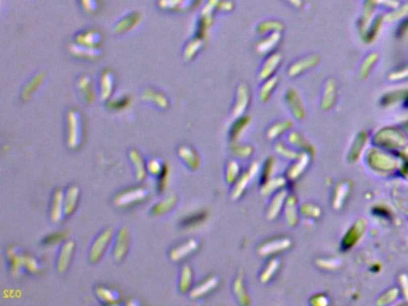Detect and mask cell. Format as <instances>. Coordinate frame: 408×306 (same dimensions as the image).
Here are the masks:
<instances>
[{
    "label": "cell",
    "mask_w": 408,
    "mask_h": 306,
    "mask_svg": "<svg viewBox=\"0 0 408 306\" xmlns=\"http://www.w3.org/2000/svg\"><path fill=\"white\" fill-rule=\"evenodd\" d=\"M232 292L235 298H236L237 302L240 305L247 306L250 304V298L248 292H247L246 285H244V279H243V272L241 270L239 273V275L236 276V279L234 280V285H232Z\"/></svg>",
    "instance_id": "obj_23"
},
{
    "label": "cell",
    "mask_w": 408,
    "mask_h": 306,
    "mask_svg": "<svg viewBox=\"0 0 408 306\" xmlns=\"http://www.w3.org/2000/svg\"><path fill=\"white\" fill-rule=\"evenodd\" d=\"M282 186H284V180H282L281 177L269 178V180L265 181L262 183V187H261L262 195H268V194L273 193V191L279 189V188Z\"/></svg>",
    "instance_id": "obj_39"
},
{
    "label": "cell",
    "mask_w": 408,
    "mask_h": 306,
    "mask_svg": "<svg viewBox=\"0 0 408 306\" xmlns=\"http://www.w3.org/2000/svg\"><path fill=\"white\" fill-rule=\"evenodd\" d=\"M290 124H291V122H288V121H285V122H278V123L273 124L271 128L267 130V138L271 139V140L278 138V136L280 135V134H282L285 132V130L288 129Z\"/></svg>",
    "instance_id": "obj_43"
},
{
    "label": "cell",
    "mask_w": 408,
    "mask_h": 306,
    "mask_svg": "<svg viewBox=\"0 0 408 306\" xmlns=\"http://www.w3.org/2000/svg\"><path fill=\"white\" fill-rule=\"evenodd\" d=\"M199 245H200V243H199L197 239H188V241L176 245V247L170 250V260L172 262H180V261L185 260V258L191 256V255L197 253Z\"/></svg>",
    "instance_id": "obj_10"
},
{
    "label": "cell",
    "mask_w": 408,
    "mask_h": 306,
    "mask_svg": "<svg viewBox=\"0 0 408 306\" xmlns=\"http://www.w3.org/2000/svg\"><path fill=\"white\" fill-rule=\"evenodd\" d=\"M275 84H277V78H271L268 79L267 82L265 83V85L262 86L261 90H260V100L262 102H266L271 96L272 91L274 90Z\"/></svg>",
    "instance_id": "obj_46"
},
{
    "label": "cell",
    "mask_w": 408,
    "mask_h": 306,
    "mask_svg": "<svg viewBox=\"0 0 408 306\" xmlns=\"http://www.w3.org/2000/svg\"><path fill=\"white\" fill-rule=\"evenodd\" d=\"M193 282H194V272L193 268L189 264H183L180 270V279H179V291L180 293L191 292L193 288Z\"/></svg>",
    "instance_id": "obj_24"
},
{
    "label": "cell",
    "mask_w": 408,
    "mask_h": 306,
    "mask_svg": "<svg viewBox=\"0 0 408 306\" xmlns=\"http://www.w3.org/2000/svg\"><path fill=\"white\" fill-rule=\"evenodd\" d=\"M290 245L291 241L288 238H275L260 245L258 248V254L262 257L272 256V255L286 250Z\"/></svg>",
    "instance_id": "obj_13"
},
{
    "label": "cell",
    "mask_w": 408,
    "mask_h": 306,
    "mask_svg": "<svg viewBox=\"0 0 408 306\" xmlns=\"http://www.w3.org/2000/svg\"><path fill=\"white\" fill-rule=\"evenodd\" d=\"M370 155V164L376 170L380 171H393L396 168V161H394L390 156L383 155L382 152H371Z\"/></svg>",
    "instance_id": "obj_21"
},
{
    "label": "cell",
    "mask_w": 408,
    "mask_h": 306,
    "mask_svg": "<svg viewBox=\"0 0 408 306\" xmlns=\"http://www.w3.org/2000/svg\"><path fill=\"white\" fill-rule=\"evenodd\" d=\"M285 215L286 220L290 225H295L297 222V216H296V200L294 196L288 197L286 202V208H285Z\"/></svg>",
    "instance_id": "obj_44"
},
{
    "label": "cell",
    "mask_w": 408,
    "mask_h": 306,
    "mask_svg": "<svg viewBox=\"0 0 408 306\" xmlns=\"http://www.w3.org/2000/svg\"><path fill=\"white\" fill-rule=\"evenodd\" d=\"M114 238V230L107 227L97 236L95 242L92 243L89 251V261L91 263H98L104 256L105 251L108 250L109 245Z\"/></svg>",
    "instance_id": "obj_3"
},
{
    "label": "cell",
    "mask_w": 408,
    "mask_h": 306,
    "mask_svg": "<svg viewBox=\"0 0 408 306\" xmlns=\"http://www.w3.org/2000/svg\"><path fill=\"white\" fill-rule=\"evenodd\" d=\"M75 251H76V242L75 241H72V239H67V241L64 242V244L61 245V248H60L59 255H57V260H56L57 273L65 274L67 270H69L71 263H72Z\"/></svg>",
    "instance_id": "obj_6"
},
{
    "label": "cell",
    "mask_w": 408,
    "mask_h": 306,
    "mask_svg": "<svg viewBox=\"0 0 408 306\" xmlns=\"http://www.w3.org/2000/svg\"><path fill=\"white\" fill-rule=\"evenodd\" d=\"M230 151L232 152V155L235 156V157H237L240 159H247L253 155L254 148L252 145H248V143L242 145V143H239V142H231Z\"/></svg>",
    "instance_id": "obj_36"
},
{
    "label": "cell",
    "mask_w": 408,
    "mask_h": 306,
    "mask_svg": "<svg viewBox=\"0 0 408 306\" xmlns=\"http://www.w3.org/2000/svg\"><path fill=\"white\" fill-rule=\"evenodd\" d=\"M77 90L85 104L92 105L96 102V91L94 88V82L90 78V75H80L77 81Z\"/></svg>",
    "instance_id": "obj_11"
},
{
    "label": "cell",
    "mask_w": 408,
    "mask_h": 306,
    "mask_svg": "<svg viewBox=\"0 0 408 306\" xmlns=\"http://www.w3.org/2000/svg\"><path fill=\"white\" fill-rule=\"evenodd\" d=\"M346 187H347V184H341V186L338 187V190H336V193H335V201H334V202H335L336 208H339V207L341 206V203L343 202V200H345L346 194L343 195L342 191L346 189Z\"/></svg>",
    "instance_id": "obj_51"
},
{
    "label": "cell",
    "mask_w": 408,
    "mask_h": 306,
    "mask_svg": "<svg viewBox=\"0 0 408 306\" xmlns=\"http://www.w3.org/2000/svg\"><path fill=\"white\" fill-rule=\"evenodd\" d=\"M131 248V234L127 226H122L115 236L113 256L116 262H121L126 258Z\"/></svg>",
    "instance_id": "obj_4"
},
{
    "label": "cell",
    "mask_w": 408,
    "mask_h": 306,
    "mask_svg": "<svg viewBox=\"0 0 408 306\" xmlns=\"http://www.w3.org/2000/svg\"><path fill=\"white\" fill-rule=\"evenodd\" d=\"M24 256L25 254L18 247H9L6 251L10 273L12 276L19 277L25 272L24 269Z\"/></svg>",
    "instance_id": "obj_7"
},
{
    "label": "cell",
    "mask_w": 408,
    "mask_h": 306,
    "mask_svg": "<svg viewBox=\"0 0 408 306\" xmlns=\"http://www.w3.org/2000/svg\"><path fill=\"white\" fill-rule=\"evenodd\" d=\"M178 202H179L178 195H176V194H170V195L164 197L163 200H160L159 202H157L156 205L151 208V215L162 216L168 214V213H170L175 208Z\"/></svg>",
    "instance_id": "obj_22"
},
{
    "label": "cell",
    "mask_w": 408,
    "mask_h": 306,
    "mask_svg": "<svg viewBox=\"0 0 408 306\" xmlns=\"http://www.w3.org/2000/svg\"><path fill=\"white\" fill-rule=\"evenodd\" d=\"M206 216H207L206 212L197 213V214L191 215V216H188V218H186L185 220H183V222L181 225L186 228H193V227H195V226L200 225L201 222L204 221L205 219H206Z\"/></svg>",
    "instance_id": "obj_42"
},
{
    "label": "cell",
    "mask_w": 408,
    "mask_h": 306,
    "mask_svg": "<svg viewBox=\"0 0 408 306\" xmlns=\"http://www.w3.org/2000/svg\"><path fill=\"white\" fill-rule=\"evenodd\" d=\"M95 294L98 300L105 305H118L121 301V293L110 287L97 286L95 288Z\"/></svg>",
    "instance_id": "obj_20"
},
{
    "label": "cell",
    "mask_w": 408,
    "mask_h": 306,
    "mask_svg": "<svg viewBox=\"0 0 408 306\" xmlns=\"http://www.w3.org/2000/svg\"><path fill=\"white\" fill-rule=\"evenodd\" d=\"M150 195V191L146 187L137 186L121 190L114 197V205L118 208H128V207L139 205L145 201Z\"/></svg>",
    "instance_id": "obj_2"
},
{
    "label": "cell",
    "mask_w": 408,
    "mask_h": 306,
    "mask_svg": "<svg viewBox=\"0 0 408 306\" xmlns=\"http://www.w3.org/2000/svg\"><path fill=\"white\" fill-rule=\"evenodd\" d=\"M80 197V189L78 186L72 184L67 187L65 190V218H70L71 215L75 214V212L78 208Z\"/></svg>",
    "instance_id": "obj_18"
},
{
    "label": "cell",
    "mask_w": 408,
    "mask_h": 306,
    "mask_svg": "<svg viewBox=\"0 0 408 306\" xmlns=\"http://www.w3.org/2000/svg\"><path fill=\"white\" fill-rule=\"evenodd\" d=\"M250 123V117L248 116H241L236 119L232 126L230 128V140L231 142H239L240 139L248 128Z\"/></svg>",
    "instance_id": "obj_28"
},
{
    "label": "cell",
    "mask_w": 408,
    "mask_h": 306,
    "mask_svg": "<svg viewBox=\"0 0 408 306\" xmlns=\"http://www.w3.org/2000/svg\"><path fill=\"white\" fill-rule=\"evenodd\" d=\"M259 172V164L256 162H254L250 167L247 169L246 171L241 175L239 180H237L236 183L234 184V189L232 193H231V197L232 200H239L243 196V194L246 193L247 188L249 187L250 182L254 180V177L256 176V174Z\"/></svg>",
    "instance_id": "obj_5"
},
{
    "label": "cell",
    "mask_w": 408,
    "mask_h": 306,
    "mask_svg": "<svg viewBox=\"0 0 408 306\" xmlns=\"http://www.w3.org/2000/svg\"><path fill=\"white\" fill-rule=\"evenodd\" d=\"M365 140H366V136H365L364 133H361L358 136H357L356 141L352 146V151H351V153H349V156H351L352 161H355V159L358 157L359 153L362 152V148H363V146H364Z\"/></svg>",
    "instance_id": "obj_47"
},
{
    "label": "cell",
    "mask_w": 408,
    "mask_h": 306,
    "mask_svg": "<svg viewBox=\"0 0 408 306\" xmlns=\"http://www.w3.org/2000/svg\"><path fill=\"white\" fill-rule=\"evenodd\" d=\"M285 197H286V193L285 191H279L278 194H275L274 197H273L271 205L268 207L267 210V218L269 220L275 219L280 213V210L282 208V205H284Z\"/></svg>",
    "instance_id": "obj_32"
},
{
    "label": "cell",
    "mask_w": 408,
    "mask_h": 306,
    "mask_svg": "<svg viewBox=\"0 0 408 306\" xmlns=\"http://www.w3.org/2000/svg\"><path fill=\"white\" fill-rule=\"evenodd\" d=\"M378 142L385 146H402L406 145V139L399 132H393V129H385L377 135Z\"/></svg>",
    "instance_id": "obj_25"
},
{
    "label": "cell",
    "mask_w": 408,
    "mask_h": 306,
    "mask_svg": "<svg viewBox=\"0 0 408 306\" xmlns=\"http://www.w3.org/2000/svg\"><path fill=\"white\" fill-rule=\"evenodd\" d=\"M141 98H143V101L147 102V103L156 105L157 108H159V109H162V110L168 109L169 105H170L169 98L166 97L163 92L157 91V90H155V89H151V88H147L144 90Z\"/></svg>",
    "instance_id": "obj_19"
},
{
    "label": "cell",
    "mask_w": 408,
    "mask_h": 306,
    "mask_svg": "<svg viewBox=\"0 0 408 306\" xmlns=\"http://www.w3.org/2000/svg\"><path fill=\"white\" fill-rule=\"evenodd\" d=\"M250 101V92L248 86L246 84H241L236 92V101L232 108V116L234 119H239L243 116L247 109H248Z\"/></svg>",
    "instance_id": "obj_14"
},
{
    "label": "cell",
    "mask_w": 408,
    "mask_h": 306,
    "mask_svg": "<svg viewBox=\"0 0 408 306\" xmlns=\"http://www.w3.org/2000/svg\"><path fill=\"white\" fill-rule=\"evenodd\" d=\"M24 269L25 272L33 275H37L43 270V266L36 257L25 254L24 256Z\"/></svg>",
    "instance_id": "obj_38"
},
{
    "label": "cell",
    "mask_w": 408,
    "mask_h": 306,
    "mask_svg": "<svg viewBox=\"0 0 408 306\" xmlns=\"http://www.w3.org/2000/svg\"><path fill=\"white\" fill-rule=\"evenodd\" d=\"M178 156L179 158L183 162V164L187 167L189 170H198L199 167H200V156L198 155V152L195 151L192 146L188 145H182L178 148Z\"/></svg>",
    "instance_id": "obj_17"
},
{
    "label": "cell",
    "mask_w": 408,
    "mask_h": 306,
    "mask_svg": "<svg viewBox=\"0 0 408 306\" xmlns=\"http://www.w3.org/2000/svg\"><path fill=\"white\" fill-rule=\"evenodd\" d=\"M169 177H170V174H169V169L168 167L165 168L164 172H163L160 176L157 178L158 180V183H157V187H158V191L159 193H164L166 188L169 186Z\"/></svg>",
    "instance_id": "obj_49"
},
{
    "label": "cell",
    "mask_w": 408,
    "mask_h": 306,
    "mask_svg": "<svg viewBox=\"0 0 408 306\" xmlns=\"http://www.w3.org/2000/svg\"><path fill=\"white\" fill-rule=\"evenodd\" d=\"M128 158L132 163V167H133L134 175H136V178L138 182H143L146 180L147 176V162H145L143 155L138 151L136 148H132L128 152Z\"/></svg>",
    "instance_id": "obj_15"
},
{
    "label": "cell",
    "mask_w": 408,
    "mask_h": 306,
    "mask_svg": "<svg viewBox=\"0 0 408 306\" xmlns=\"http://www.w3.org/2000/svg\"><path fill=\"white\" fill-rule=\"evenodd\" d=\"M128 104H130V97H128V96L122 95V96H118V97H115V98L111 97L110 100L108 101L107 107L111 110H122V109H125V108H127Z\"/></svg>",
    "instance_id": "obj_40"
},
{
    "label": "cell",
    "mask_w": 408,
    "mask_h": 306,
    "mask_svg": "<svg viewBox=\"0 0 408 306\" xmlns=\"http://www.w3.org/2000/svg\"><path fill=\"white\" fill-rule=\"evenodd\" d=\"M165 168V163L159 158H151L147 161V174L155 178H158L164 172Z\"/></svg>",
    "instance_id": "obj_37"
},
{
    "label": "cell",
    "mask_w": 408,
    "mask_h": 306,
    "mask_svg": "<svg viewBox=\"0 0 408 306\" xmlns=\"http://www.w3.org/2000/svg\"><path fill=\"white\" fill-rule=\"evenodd\" d=\"M219 285V277L217 275H210L206 279L199 282L197 286H194L189 292V296L193 300H199V299L205 298V296L213 292Z\"/></svg>",
    "instance_id": "obj_9"
},
{
    "label": "cell",
    "mask_w": 408,
    "mask_h": 306,
    "mask_svg": "<svg viewBox=\"0 0 408 306\" xmlns=\"http://www.w3.org/2000/svg\"><path fill=\"white\" fill-rule=\"evenodd\" d=\"M278 41H279V34H273L268 38L261 41V42L258 44V47H256V49H258L259 53L266 54L268 53L269 50H272V48L277 44Z\"/></svg>",
    "instance_id": "obj_41"
},
{
    "label": "cell",
    "mask_w": 408,
    "mask_h": 306,
    "mask_svg": "<svg viewBox=\"0 0 408 306\" xmlns=\"http://www.w3.org/2000/svg\"><path fill=\"white\" fill-rule=\"evenodd\" d=\"M365 228V224L362 221H358L356 222L355 226L349 230L347 232V235L345 236V238H343V242H342V247L343 248H351L353 244L356 243L357 241H358L359 237H361V235L363 234V231H364Z\"/></svg>",
    "instance_id": "obj_31"
},
{
    "label": "cell",
    "mask_w": 408,
    "mask_h": 306,
    "mask_svg": "<svg viewBox=\"0 0 408 306\" xmlns=\"http://www.w3.org/2000/svg\"><path fill=\"white\" fill-rule=\"evenodd\" d=\"M115 88V76L110 69H104L99 75L98 89H99V100L102 102H108L113 97Z\"/></svg>",
    "instance_id": "obj_12"
},
{
    "label": "cell",
    "mask_w": 408,
    "mask_h": 306,
    "mask_svg": "<svg viewBox=\"0 0 408 306\" xmlns=\"http://www.w3.org/2000/svg\"><path fill=\"white\" fill-rule=\"evenodd\" d=\"M279 264H280V261L278 258H272V260L268 261V263L266 264V267L263 268L261 275H260V280L263 283H267L271 281V279L274 276V274L277 273V270L279 269Z\"/></svg>",
    "instance_id": "obj_35"
},
{
    "label": "cell",
    "mask_w": 408,
    "mask_h": 306,
    "mask_svg": "<svg viewBox=\"0 0 408 306\" xmlns=\"http://www.w3.org/2000/svg\"><path fill=\"white\" fill-rule=\"evenodd\" d=\"M50 220L54 224H60L65 218V190L57 188L54 191L52 202H50Z\"/></svg>",
    "instance_id": "obj_8"
},
{
    "label": "cell",
    "mask_w": 408,
    "mask_h": 306,
    "mask_svg": "<svg viewBox=\"0 0 408 306\" xmlns=\"http://www.w3.org/2000/svg\"><path fill=\"white\" fill-rule=\"evenodd\" d=\"M205 43V38L197 36L193 38L192 41H189L187 46L185 48V52H183V57H185L186 61H191L195 57V55L200 52V49L204 47Z\"/></svg>",
    "instance_id": "obj_29"
},
{
    "label": "cell",
    "mask_w": 408,
    "mask_h": 306,
    "mask_svg": "<svg viewBox=\"0 0 408 306\" xmlns=\"http://www.w3.org/2000/svg\"><path fill=\"white\" fill-rule=\"evenodd\" d=\"M287 102L290 105L292 113L295 114L296 117H303V110H302L301 105H297V103H300V101L297 100V95L295 94V91H290L287 94Z\"/></svg>",
    "instance_id": "obj_45"
},
{
    "label": "cell",
    "mask_w": 408,
    "mask_h": 306,
    "mask_svg": "<svg viewBox=\"0 0 408 306\" xmlns=\"http://www.w3.org/2000/svg\"><path fill=\"white\" fill-rule=\"evenodd\" d=\"M141 21V15L138 14V12H132L128 16H126L125 18H122L119 23L115 25V33L116 34H126L130 33L131 30H133L134 28H137V25L140 23Z\"/></svg>",
    "instance_id": "obj_26"
},
{
    "label": "cell",
    "mask_w": 408,
    "mask_h": 306,
    "mask_svg": "<svg viewBox=\"0 0 408 306\" xmlns=\"http://www.w3.org/2000/svg\"><path fill=\"white\" fill-rule=\"evenodd\" d=\"M76 42L82 44V46L98 48L102 42V36L97 30L82 31L76 36Z\"/></svg>",
    "instance_id": "obj_27"
},
{
    "label": "cell",
    "mask_w": 408,
    "mask_h": 306,
    "mask_svg": "<svg viewBox=\"0 0 408 306\" xmlns=\"http://www.w3.org/2000/svg\"><path fill=\"white\" fill-rule=\"evenodd\" d=\"M43 78L44 76L42 73H38V74L35 75L34 78L24 86L23 91H22V100H23L24 102L31 100V97H33L35 92L38 90L40 85L42 84Z\"/></svg>",
    "instance_id": "obj_30"
},
{
    "label": "cell",
    "mask_w": 408,
    "mask_h": 306,
    "mask_svg": "<svg viewBox=\"0 0 408 306\" xmlns=\"http://www.w3.org/2000/svg\"><path fill=\"white\" fill-rule=\"evenodd\" d=\"M279 61H280V55L279 54H274V55L269 56L267 61L263 65L261 72H260V79L263 81V79H268L269 76L273 74V72L275 71L277 66L279 65Z\"/></svg>",
    "instance_id": "obj_34"
},
{
    "label": "cell",
    "mask_w": 408,
    "mask_h": 306,
    "mask_svg": "<svg viewBox=\"0 0 408 306\" xmlns=\"http://www.w3.org/2000/svg\"><path fill=\"white\" fill-rule=\"evenodd\" d=\"M69 50H70L71 55H73L75 57H78V59L88 60V61H94V60L99 59L102 55V52L99 48L82 46V44H79L77 42L71 43L69 47Z\"/></svg>",
    "instance_id": "obj_16"
},
{
    "label": "cell",
    "mask_w": 408,
    "mask_h": 306,
    "mask_svg": "<svg viewBox=\"0 0 408 306\" xmlns=\"http://www.w3.org/2000/svg\"><path fill=\"white\" fill-rule=\"evenodd\" d=\"M241 164L236 159H230L225 169V181L227 184H235L241 176Z\"/></svg>",
    "instance_id": "obj_33"
},
{
    "label": "cell",
    "mask_w": 408,
    "mask_h": 306,
    "mask_svg": "<svg viewBox=\"0 0 408 306\" xmlns=\"http://www.w3.org/2000/svg\"><path fill=\"white\" fill-rule=\"evenodd\" d=\"M83 142V119L79 110L71 109L66 114V143L71 149H78Z\"/></svg>",
    "instance_id": "obj_1"
},
{
    "label": "cell",
    "mask_w": 408,
    "mask_h": 306,
    "mask_svg": "<svg viewBox=\"0 0 408 306\" xmlns=\"http://www.w3.org/2000/svg\"><path fill=\"white\" fill-rule=\"evenodd\" d=\"M80 3H82L83 8L88 14H95L97 11L98 5L96 0H80Z\"/></svg>",
    "instance_id": "obj_50"
},
{
    "label": "cell",
    "mask_w": 408,
    "mask_h": 306,
    "mask_svg": "<svg viewBox=\"0 0 408 306\" xmlns=\"http://www.w3.org/2000/svg\"><path fill=\"white\" fill-rule=\"evenodd\" d=\"M66 237H67V234H65V232H54V234L47 236V237L43 238L42 244H44V245L56 244V243H59V242L64 241V239H66Z\"/></svg>",
    "instance_id": "obj_48"
}]
</instances>
